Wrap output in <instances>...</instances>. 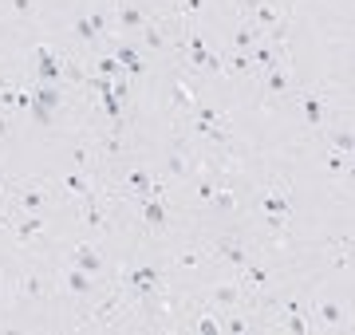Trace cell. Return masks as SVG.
<instances>
[{
	"label": "cell",
	"instance_id": "obj_1",
	"mask_svg": "<svg viewBox=\"0 0 355 335\" xmlns=\"http://www.w3.org/2000/svg\"><path fill=\"white\" fill-rule=\"evenodd\" d=\"M8 194H12V213H44V206L55 201L51 185H40V181H16L8 185Z\"/></svg>",
	"mask_w": 355,
	"mask_h": 335
},
{
	"label": "cell",
	"instance_id": "obj_2",
	"mask_svg": "<svg viewBox=\"0 0 355 335\" xmlns=\"http://www.w3.org/2000/svg\"><path fill=\"white\" fill-rule=\"evenodd\" d=\"M261 213H265V225L272 233H284L292 221V197L284 185H277V190H265L261 194Z\"/></svg>",
	"mask_w": 355,
	"mask_h": 335
},
{
	"label": "cell",
	"instance_id": "obj_3",
	"mask_svg": "<svg viewBox=\"0 0 355 335\" xmlns=\"http://www.w3.org/2000/svg\"><path fill=\"white\" fill-rule=\"evenodd\" d=\"M245 8L253 12V24L265 32V39H280L288 32V20L277 8V0H245Z\"/></svg>",
	"mask_w": 355,
	"mask_h": 335
},
{
	"label": "cell",
	"instance_id": "obj_4",
	"mask_svg": "<svg viewBox=\"0 0 355 335\" xmlns=\"http://www.w3.org/2000/svg\"><path fill=\"white\" fill-rule=\"evenodd\" d=\"M127 292L135 300H162V269L158 264H139L127 272Z\"/></svg>",
	"mask_w": 355,
	"mask_h": 335
},
{
	"label": "cell",
	"instance_id": "obj_5",
	"mask_svg": "<svg viewBox=\"0 0 355 335\" xmlns=\"http://www.w3.org/2000/svg\"><path fill=\"white\" fill-rule=\"evenodd\" d=\"M60 107H64V91H60V83H36V87H32V107H28V115L36 118L40 127H48Z\"/></svg>",
	"mask_w": 355,
	"mask_h": 335
},
{
	"label": "cell",
	"instance_id": "obj_6",
	"mask_svg": "<svg viewBox=\"0 0 355 335\" xmlns=\"http://www.w3.org/2000/svg\"><path fill=\"white\" fill-rule=\"evenodd\" d=\"M186 55H190V64L198 67V71H205V75H221V71H225L221 55L209 52V48L202 44V36H198V32H186Z\"/></svg>",
	"mask_w": 355,
	"mask_h": 335
},
{
	"label": "cell",
	"instance_id": "obj_7",
	"mask_svg": "<svg viewBox=\"0 0 355 335\" xmlns=\"http://www.w3.org/2000/svg\"><path fill=\"white\" fill-rule=\"evenodd\" d=\"M300 115H304V123L312 130L324 127V118H328V95H320V91H300Z\"/></svg>",
	"mask_w": 355,
	"mask_h": 335
},
{
	"label": "cell",
	"instance_id": "obj_8",
	"mask_svg": "<svg viewBox=\"0 0 355 335\" xmlns=\"http://www.w3.org/2000/svg\"><path fill=\"white\" fill-rule=\"evenodd\" d=\"M139 221L150 233L166 229L170 225V209H166V197H139Z\"/></svg>",
	"mask_w": 355,
	"mask_h": 335
},
{
	"label": "cell",
	"instance_id": "obj_9",
	"mask_svg": "<svg viewBox=\"0 0 355 335\" xmlns=\"http://www.w3.org/2000/svg\"><path fill=\"white\" fill-rule=\"evenodd\" d=\"M103 32H107V12H99V8L87 12V16H79L76 24H71V36H76L79 44H87V48L103 36Z\"/></svg>",
	"mask_w": 355,
	"mask_h": 335
},
{
	"label": "cell",
	"instance_id": "obj_10",
	"mask_svg": "<svg viewBox=\"0 0 355 335\" xmlns=\"http://www.w3.org/2000/svg\"><path fill=\"white\" fill-rule=\"evenodd\" d=\"M67 64L51 48H36V83H60Z\"/></svg>",
	"mask_w": 355,
	"mask_h": 335
},
{
	"label": "cell",
	"instance_id": "obj_11",
	"mask_svg": "<svg viewBox=\"0 0 355 335\" xmlns=\"http://www.w3.org/2000/svg\"><path fill=\"white\" fill-rule=\"evenodd\" d=\"M114 16H119V32H142V28L150 24V16L142 12L139 8V0H119V4H114Z\"/></svg>",
	"mask_w": 355,
	"mask_h": 335
},
{
	"label": "cell",
	"instance_id": "obj_12",
	"mask_svg": "<svg viewBox=\"0 0 355 335\" xmlns=\"http://www.w3.org/2000/svg\"><path fill=\"white\" fill-rule=\"evenodd\" d=\"M71 269H83L91 276H103L107 272V257H103L95 245H76L71 248Z\"/></svg>",
	"mask_w": 355,
	"mask_h": 335
},
{
	"label": "cell",
	"instance_id": "obj_13",
	"mask_svg": "<svg viewBox=\"0 0 355 335\" xmlns=\"http://www.w3.org/2000/svg\"><path fill=\"white\" fill-rule=\"evenodd\" d=\"M8 229H12V237L20 241V245H32L36 237H44V217H40V213H24V217L12 221Z\"/></svg>",
	"mask_w": 355,
	"mask_h": 335
},
{
	"label": "cell",
	"instance_id": "obj_14",
	"mask_svg": "<svg viewBox=\"0 0 355 335\" xmlns=\"http://www.w3.org/2000/svg\"><path fill=\"white\" fill-rule=\"evenodd\" d=\"M64 288L71 292V296H95V288H99V276H91V272H83V269H67Z\"/></svg>",
	"mask_w": 355,
	"mask_h": 335
},
{
	"label": "cell",
	"instance_id": "obj_15",
	"mask_svg": "<svg viewBox=\"0 0 355 335\" xmlns=\"http://www.w3.org/2000/svg\"><path fill=\"white\" fill-rule=\"evenodd\" d=\"M114 60L123 64V71H127L130 79H142V75H146V60L139 55V48H130V44H119V48H114Z\"/></svg>",
	"mask_w": 355,
	"mask_h": 335
},
{
	"label": "cell",
	"instance_id": "obj_16",
	"mask_svg": "<svg viewBox=\"0 0 355 335\" xmlns=\"http://www.w3.org/2000/svg\"><path fill=\"white\" fill-rule=\"evenodd\" d=\"M190 162H193L190 146H186V142H178L174 150L166 154V170H170V178H190V174H193V170H190Z\"/></svg>",
	"mask_w": 355,
	"mask_h": 335
},
{
	"label": "cell",
	"instance_id": "obj_17",
	"mask_svg": "<svg viewBox=\"0 0 355 335\" xmlns=\"http://www.w3.org/2000/svg\"><path fill=\"white\" fill-rule=\"evenodd\" d=\"M265 95H272V99H280V95H292L296 91V83L288 79V67H272V71H265Z\"/></svg>",
	"mask_w": 355,
	"mask_h": 335
},
{
	"label": "cell",
	"instance_id": "obj_18",
	"mask_svg": "<svg viewBox=\"0 0 355 335\" xmlns=\"http://www.w3.org/2000/svg\"><path fill=\"white\" fill-rule=\"evenodd\" d=\"M166 87H170V95H174V107H178V111H193V107H198V95H193V87H186L178 75L166 79Z\"/></svg>",
	"mask_w": 355,
	"mask_h": 335
},
{
	"label": "cell",
	"instance_id": "obj_19",
	"mask_svg": "<svg viewBox=\"0 0 355 335\" xmlns=\"http://www.w3.org/2000/svg\"><path fill=\"white\" fill-rule=\"evenodd\" d=\"M48 272H28L24 280H20V292H24L28 300H48Z\"/></svg>",
	"mask_w": 355,
	"mask_h": 335
},
{
	"label": "cell",
	"instance_id": "obj_20",
	"mask_svg": "<svg viewBox=\"0 0 355 335\" xmlns=\"http://www.w3.org/2000/svg\"><path fill=\"white\" fill-rule=\"evenodd\" d=\"M214 253H217L221 260H229L233 269H245V264H249V253H245L237 241H214Z\"/></svg>",
	"mask_w": 355,
	"mask_h": 335
},
{
	"label": "cell",
	"instance_id": "obj_21",
	"mask_svg": "<svg viewBox=\"0 0 355 335\" xmlns=\"http://www.w3.org/2000/svg\"><path fill=\"white\" fill-rule=\"evenodd\" d=\"M64 190H67V194H76L79 197V201H83V197H91V194H95V185H91V178H87V174H83V170H71V174H64Z\"/></svg>",
	"mask_w": 355,
	"mask_h": 335
},
{
	"label": "cell",
	"instance_id": "obj_22",
	"mask_svg": "<svg viewBox=\"0 0 355 335\" xmlns=\"http://www.w3.org/2000/svg\"><path fill=\"white\" fill-rule=\"evenodd\" d=\"M257 39H265V32H261L257 24H249V20H241L237 32H233V48H237V52H249Z\"/></svg>",
	"mask_w": 355,
	"mask_h": 335
},
{
	"label": "cell",
	"instance_id": "obj_23",
	"mask_svg": "<svg viewBox=\"0 0 355 335\" xmlns=\"http://www.w3.org/2000/svg\"><path fill=\"white\" fill-rule=\"evenodd\" d=\"M209 300H214L217 308H233L237 300H241V284H214V292H209Z\"/></svg>",
	"mask_w": 355,
	"mask_h": 335
},
{
	"label": "cell",
	"instance_id": "obj_24",
	"mask_svg": "<svg viewBox=\"0 0 355 335\" xmlns=\"http://www.w3.org/2000/svg\"><path fill=\"white\" fill-rule=\"evenodd\" d=\"M127 185H130V194H135V197H146V194H150V185H154L150 170H142V166L127 170Z\"/></svg>",
	"mask_w": 355,
	"mask_h": 335
},
{
	"label": "cell",
	"instance_id": "obj_25",
	"mask_svg": "<svg viewBox=\"0 0 355 335\" xmlns=\"http://www.w3.org/2000/svg\"><path fill=\"white\" fill-rule=\"evenodd\" d=\"M316 320L324 323V327H347V311H343L340 304H320Z\"/></svg>",
	"mask_w": 355,
	"mask_h": 335
},
{
	"label": "cell",
	"instance_id": "obj_26",
	"mask_svg": "<svg viewBox=\"0 0 355 335\" xmlns=\"http://www.w3.org/2000/svg\"><path fill=\"white\" fill-rule=\"evenodd\" d=\"M174 264H178V269H186V272L202 269V264H205V248H198V245L182 248V253H178V260H174Z\"/></svg>",
	"mask_w": 355,
	"mask_h": 335
},
{
	"label": "cell",
	"instance_id": "obj_27",
	"mask_svg": "<svg viewBox=\"0 0 355 335\" xmlns=\"http://www.w3.org/2000/svg\"><path fill=\"white\" fill-rule=\"evenodd\" d=\"M95 75H103V79H119V75H127V71H123V64H119L114 55H99V60H95Z\"/></svg>",
	"mask_w": 355,
	"mask_h": 335
},
{
	"label": "cell",
	"instance_id": "obj_28",
	"mask_svg": "<svg viewBox=\"0 0 355 335\" xmlns=\"http://www.w3.org/2000/svg\"><path fill=\"white\" fill-rule=\"evenodd\" d=\"M139 36H142V44H146L150 52H162V48H166V39H162V28H158V24H146V28L139 32Z\"/></svg>",
	"mask_w": 355,
	"mask_h": 335
},
{
	"label": "cell",
	"instance_id": "obj_29",
	"mask_svg": "<svg viewBox=\"0 0 355 335\" xmlns=\"http://www.w3.org/2000/svg\"><path fill=\"white\" fill-rule=\"evenodd\" d=\"M190 332H198V335H214V332H221V323H217V316H209V311H202V316H193V323H190Z\"/></svg>",
	"mask_w": 355,
	"mask_h": 335
},
{
	"label": "cell",
	"instance_id": "obj_30",
	"mask_svg": "<svg viewBox=\"0 0 355 335\" xmlns=\"http://www.w3.org/2000/svg\"><path fill=\"white\" fill-rule=\"evenodd\" d=\"M331 146H336V154H352V130L347 127L331 130Z\"/></svg>",
	"mask_w": 355,
	"mask_h": 335
},
{
	"label": "cell",
	"instance_id": "obj_31",
	"mask_svg": "<svg viewBox=\"0 0 355 335\" xmlns=\"http://www.w3.org/2000/svg\"><path fill=\"white\" fill-rule=\"evenodd\" d=\"M221 332H229V335L237 332V335H241V332H249V323H245L241 316H233V311H229V316H221Z\"/></svg>",
	"mask_w": 355,
	"mask_h": 335
},
{
	"label": "cell",
	"instance_id": "obj_32",
	"mask_svg": "<svg viewBox=\"0 0 355 335\" xmlns=\"http://www.w3.org/2000/svg\"><path fill=\"white\" fill-rule=\"evenodd\" d=\"M8 8H12V16H36L40 0H8Z\"/></svg>",
	"mask_w": 355,
	"mask_h": 335
},
{
	"label": "cell",
	"instance_id": "obj_33",
	"mask_svg": "<svg viewBox=\"0 0 355 335\" xmlns=\"http://www.w3.org/2000/svg\"><path fill=\"white\" fill-rule=\"evenodd\" d=\"M328 170H331V174H347V170H352V154H331L328 158Z\"/></svg>",
	"mask_w": 355,
	"mask_h": 335
},
{
	"label": "cell",
	"instance_id": "obj_34",
	"mask_svg": "<svg viewBox=\"0 0 355 335\" xmlns=\"http://www.w3.org/2000/svg\"><path fill=\"white\" fill-rule=\"evenodd\" d=\"M4 138H12V115L8 111H0V142Z\"/></svg>",
	"mask_w": 355,
	"mask_h": 335
},
{
	"label": "cell",
	"instance_id": "obj_35",
	"mask_svg": "<svg viewBox=\"0 0 355 335\" xmlns=\"http://www.w3.org/2000/svg\"><path fill=\"white\" fill-rule=\"evenodd\" d=\"M178 4H182V12H186V16H198V12H202V0H178Z\"/></svg>",
	"mask_w": 355,
	"mask_h": 335
},
{
	"label": "cell",
	"instance_id": "obj_36",
	"mask_svg": "<svg viewBox=\"0 0 355 335\" xmlns=\"http://www.w3.org/2000/svg\"><path fill=\"white\" fill-rule=\"evenodd\" d=\"M8 225H12V213H8V209H0V229H8Z\"/></svg>",
	"mask_w": 355,
	"mask_h": 335
},
{
	"label": "cell",
	"instance_id": "obj_37",
	"mask_svg": "<svg viewBox=\"0 0 355 335\" xmlns=\"http://www.w3.org/2000/svg\"><path fill=\"white\" fill-rule=\"evenodd\" d=\"M4 87H12V83H8V75H4V71H0V91Z\"/></svg>",
	"mask_w": 355,
	"mask_h": 335
}]
</instances>
